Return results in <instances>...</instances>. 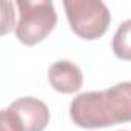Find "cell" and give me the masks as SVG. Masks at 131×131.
<instances>
[{
  "label": "cell",
  "instance_id": "8992f818",
  "mask_svg": "<svg viewBox=\"0 0 131 131\" xmlns=\"http://www.w3.org/2000/svg\"><path fill=\"white\" fill-rule=\"evenodd\" d=\"M113 51L122 60H131V19L120 23L113 39Z\"/></svg>",
  "mask_w": 131,
  "mask_h": 131
},
{
  "label": "cell",
  "instance_id": "3957f363",
  "mask_svg": "<svg viewBox=\"0 0 131 131\" xmlns=\"http://www.w3.org/2000/svg\"><path fill=\"white\" fill-rule=\"evenodd\" d=\"M71 29L82 39L96 40L102 37L110 26V11L103 2L97 0H65Z\"/></svg>",
  "mask_w": 131,
  "mask_h": 131
},
{
  "label": "cell",
  "instance_id": "5b68a950",
  "mask_svg": "<svg viewBox=\"0 0 131 131\" xmlns=\"http://www.w3.org/2000/svg\"><path fill=\"white\" fill-rule=\"evenodd\" d=\"M48 79L51 86L63 94H71L79 91L83 83V76L77 65L68 60H59L52 63L48 71Z\"/></svg>",
  "mask_w": 131,
  "mask_h": 131
},
{
  "label": "cell",
  "instance_id": "277c9868",
  "mask_svg": "<svg viewBox=\"0 0 131 131\" xmlns=\"http://www.w3.org/2000/svg\"><path fill=\"white\" fill-rule=\"evenodd\" d=\"M48 122V106L34 97L17 99L0 116L2 131H43Z\"/></svg>",
  "mask_w": 131,
  "mask_h": 131
},
{
  "label": "cell",
  "instance_id": "7a4b0ae2",
  "mask_svg": "<svg viewBox=\"0 0 131 131\" xmlns=\"http://www.w3.org/2000/svg\"><path fill=\"white\" fill-rule=\"evenodd\" d=\"M19 8V23L16 26L17 39L25 45H36L42 42L56 26L57 14L52 2L46 0H19L16 2Z\"/></svg>",
  "mask_w": 131,
  "mask_h": 131
},
{
  "label": "cell",
  "instance_id": "6da1fadb",
  "mask_svg": "<svg viewBox=\"0 0 131 131\" xmlns=\"http://www.w3.org/2000/svg\"><path fill=\"white\" fill-rule=\"evenodd\" d=\"M70 114L76 125L88 129L131 122V82L79 94L71 102Z\"/></svg>",
  "mask_w": 131,
  "mask_h": 131
}]
</instances>
